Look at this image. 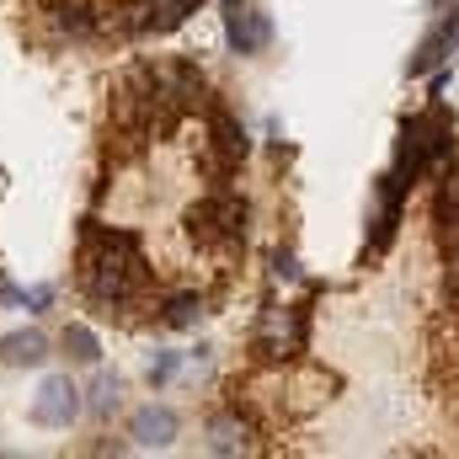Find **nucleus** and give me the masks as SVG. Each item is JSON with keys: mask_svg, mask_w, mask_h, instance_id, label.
<instances>
[{"mask_svg": "<svg viewBox=\"0 0 459 459\" xmlns=\"http://www.w3.org/2000/svg\"><path fill=\"white\" fill-rule=\"evenodd\" d=\"M75 283L102 316H123L150 294V262H144V251L128 230H113L102 220H81Z\"/></svg>", "mask_w": 459, "mask_h": 459, "instance_id": "nucleus-1", "label": "nucleus"}, {"mask_svg": "<svg viewBox=\"0 0 459 459\" xmlns=\"http://www.w3.org/2000/svg\"><path fill=\"white\" fill-rule=\"evenodd\" d=\"M198 102H209V81L193 59H155L150 65V108H155L160 134H171L182 113H193Z\"/></svg>", "mask_w": 459, "mask_h": 459, "instance_id": "nucleus-2", "label": "nucleus"}, {"mask_svg": "<svg viewBox=\"0 0 459 459\" xmlns=\"http://www.w3.org/2000/svg\"><path fill=\"white\" fill-rule=\"evenodd\" d=\"M310 342V299L299 305H262L256 316V332H251V352L256 363H294Z\"/></svg>", "mask_w": 459, "mask_h": 459, "instance_id": "nucleus-3", "label": "nucleus"}, {"mask_svg": "<svg viewBox=\"0 0 459 459\" xmlns=\"http://www.w3.org/2000/svg\"><path fill=\"white\" fill-rule=\"evenodd\" d=\"M246 220H251L246 198H235L230 187H214L209 198H198L187 209V235L204 251H235V246H246Z\"/></svg>", "mask_w": 459, "mask_h": 459, "instance_id": "nucleus-4", "label": "nucleus"}, {"mask_svg": "<svg viewBox=\"0 0 459 459\" xmlns=\"http://www.w3.org/2000/svg\"><path fill=\"white\" fill-rule=\"evenodd\" d=\"M246 155H251L246 123L230 113V108H209V166H214V177H220L214 187H225V177L246 166Z\"/></svg>", "mask_w": 459, "mask_h": 459, "instance_id": "nucleus-5", "label": "nucleus"}, {"mask_svg": "<svg viewBox=\"0 0 459 459\" xmlns=\"http://www.w3.org/2000/svg\"><path fill=\"white\" fill-rule=\"evenodd\" d=\"M401 214H406V182L395 177V171H385L379 182H374V220H368V256H379L390 240H395V230H401Z\"/></svg>", "mask_w": 459, "mask_h": 459, "instance_id": "nucleus-6", "label": "nucleus"}, {"mask_svg": "<svg viewBox=\"0 0 459 459\" xmlns=\"http://www.w3.org/2000/svg\"><path fill=\"white\" fill-rule=\"evenodd\" d=\"M433 230H438L444 256H455L459 251V160L455 155L438 166V187H433Z\"/></svg>", "mask_w": 459, "mask_h": 459, "instance_id": "nucleus-7", "label": "nucleus"}, {"mask_svg": "<svg viewBox=\"0 0 459 459\" xmlns=\"http://www.w3.org/2000/svg\"><path fill=\"white\" fill-rule=\"evenodd\" d=\"M225 38L235 54H262L273 43V22L251 0H225Z\"/></svg>", "mask_w": 459, "mask_h": 459, "instance_id": "nucleus-8", "label": "nucleus"}, {"mask_svg": "<svg viewBox=\"0 0 459 459\" xmlns=\"http://www.w3.org/2000/svg\"><path fill=\"white\" fill-rule=\"evenodd\" d=\"M81 390L70 385V374H54V379H43V390H38V401H32V422L38 428H70L75 417H81Z\"/></svg>", "mask_w": 459, "mask_h": 459, "instance_id": "nucleus-9", "label": "nucleus"}, {"mask_svg": "<svg viewBox=\"0 0 459 459\" xmlns=\"http://www.w3.org/2000/svg\"><path fill=\"white\" fill-rule=\"evenodd\" d=\"M48 27L70 43H91L102 32V5L97 0H48Z\"/></svg>", "mask_w": 459, "mask_h": 459, "instance_id": "nucleus-10", "label": "nucleus"}, {"mask_svg": "<svg viewBox=\"0 0 459 459\" xmlns=\"http://www.w3.org/2000/svg\"><path fill=\"white\" fill-rule=\"evenodd\" d=\"M177 411L171 406H139L134 417H128V438L139 444V449H166L171 438H177Z\"/></svg>", "mask_w": 459, "mask_h": 459, "instance_id": "nucleus-11", "label": "nucleus"}, {"mask_svg": "<svg viewBox=\"0 0 459 459\" xmlns=\"http://www.w3.org/2000/svg\"><path fill=\"white\" fill-rule=\"evenodd\" d=\"M251 433H256V428H251L235 406L220 411V417H209V449H214V455H246V449H251Z\"/></svg>", "mask_w": 459, "mask_h": 459, "instance_id": "nucleus-12", "label": "nucleus"}, {"mask_svg": "<svg viewBox=\"0 0 459 459\" xmlns=\"http://www.w3.org/2000/svg\"><path fill=\"white\" fill-rule=\"evenodd\" d=\"M155 310H160V326H171V332H187V326H198V321L209 316L198 289H177V294H166Z\"/></svg>", "mask_w": 459, "mask_h": 459, "instance_id": "nucleus-13", "label": "nucleus"}, {"mask_svg": "<svg viewBox=\"0 0 459 459\" xmlns=\"http://www.w3.org/2000/svg\"><path fill=\"white\" fill-rule=\"evenodd\" d=\"M43 358H48V337L43 332H11L0 342V363H11V368H38Z\"/></svg>", "mask_w": 459, "mask_h": 459, "instance_id": "nucleus-14", "label": "nucleus"}, {"mask_svg": "<svg viewBox=\"0 0 459 459\" xmlns=\"http://www.w3.org/2000/svg\"><path fill=\"white\" fill-rule=\"evenodd\" d=\"M438 65H449V38H444V27H433L422 43H417V54H411V75H433Z\"/></svg>", "mask_w": 459, "mask_h": 459, "instance_id": "nucleus-15", "label": "nucleus"}, {"mask_svg": "<svg viewBox=\"0 0 459 459\" xmlns=\"http://www.w3.org/2000/svg\"><path fill=\"white\" fill-rule=\"evenodd\" d=\"M59 342H65V352H70L75 363H97V358H102V342H97V332H91V326H65V337H59Z\"/></svg>", "mask_w": 459, "mask_h": 459, "instance_id": "nucleus-16", "label": "nucleus"}, {"mask_svg": "<svg viewBox=\"0 0 459 459\" xmlns=\"http://www.w3.org/2000/svg\"><path fill=\"white\" fill-rule=\"evenodd\" d=\"M117 395H123V379H117V374H102V379L91 385L86 411H91V417H113V411H117Z\"/></svg>", "mask_w": 459, "mask_h": 459, "instance_id": "nucleus-17", "label": "nucleus"}, {"mask_svg": "<svg viewBox=\"0 0 459 459\" xmlns=\"http://www.w3.org/2000/svg\"><path fill=\"white\" fill-rule=\"evenodd\" d=\"M177 363H182L177 352H155V358H150V385H166V379L177 374Z\"/></svg>", "mask_w": 459, "mask_h": 459, "instance_id": "nucleus-18", "label": "nucleus"}, {"mask_svg": "<svg viewBox=\"0 0 459 459\" xmlns=\"http://www.w3.org/2000/svg\"><path fill=\"white\" fill-rule=\"evenodd\" d=\"M273 278H299V262H294V251H273Z\"/></svg>", "mask_w": 459, "mask_h": 459, "instance_id": "nucleus-19", "label": "nucleus"}, {"mask_svg": "<svg viewBox=\"0 0 459 459\" xmlns=\"http://www.w3.org/2000/svg\"><path fill=\"white\" fill-rule=\"evenodd\" d=\"M22 305H27V310H48V305H54V289H27Z\"/></svg>", "mask_w": 459, "mask_h": 459, "instance_id": "nucleus-20", "label": "nucleus"}]
</instances>
